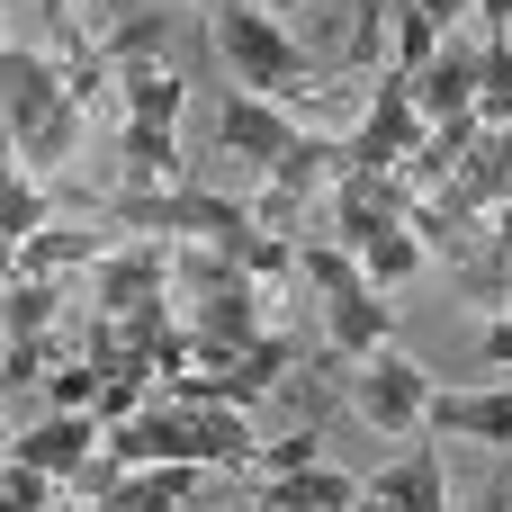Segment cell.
<instances>
[{
    "label": "cell",
    "mask_w": 512,
    "mask_h": 512,
    "mask_svg": "<svg viewBox=\"0 0 512 512\" xmlns=\"http://www.w3.org/2000/svg\"><path fill=\"white\" fill-rule=\"evenodd\" d=\"M189 333L198 342H216V351H252L270 324H261V288L234 270L225 288H207V297H189Z\"/></svg>",
    "instance_id": "13"
},
{
    "label": "cell",
    "mask_w": 512,
    "mask_h": 512,
    "mask_svg": "<svg viewBox=\"0 0 512 512\" xmlns=\"http://www.w3.org/2000/svg\"><path fill=\"white\" fill-rule=\"evenodd\" d=\"M477 81H486V45H450V36H441V54L414 72V108H423V126L477 117Z\"/></svg>",
    "instance_id": "9"
},
{
    "label": "cell",
    "mask_w": 512,
    "mask_h": 512,
    "mask_svg": "<svg viewBox=\"0 0 512 512\" xmlns=\"http://www.w3.org/2000/svg\"><path fill=\"white\" fill-rule=\"evenodd\" d=\"M387 333H396V306H387L378 288L324 306V360H333V369H360L369 351H387Z\"/></svg>",
    "instance_id": "14"
},
{
    "label": "cell",
    "mask_w": 512,
    "mask_h": 512,
    "mask_svg": "<svg viewBox=\"0 0 512 512\" xmlns=\"http://www.w3.org/2000/svg\"><path fill=\"white\" fill-rule=\"evenodd\" d=\"M117 99H126V117H144V126H180L189 81H180L171 63H126V72H117Z\"/></svg>",
    "instance_id": "19"
},
{
    "label": "cell",
    "mask_w": 512,
    "mask_h": 512,
    "mask_svg": "<svg viewBox=\"0 0 512 512\" xmlns=\"http://www.w3.org/2000/svg\"><path fill=\"white\" fill-rule=\"evenodd\" d=\"M297 468H324V441H315V432H279V441H261V468H252V477H297Z\"/></svg>",
    "instance_id": "28"
},
{
    "label": "cell",
    "mask_w": 512,
    "mask_h": 512,
    "mask_svg": "<svg viewBox=\"0 0 512 512\" xmlns=\"http://www.w3.org/2000/svg\"><path fill=\"white\" fill-rule=\"evenodd\" d=\"M261 9H270V18H297V9H306V0H261Z\"/></svg>",
    "instance_id": "34"
},
{
    "label": "cell",
    "mask_w": 512,
    "mask_h": 512,
    "mask_svg": "<svg viewBox=\"0 0 512 512\" xmlns=\"http://www.w3.org/2000/svg\"><path fill=\"white\" fill-rule=\"evenodd\" d=\"M477 126L504 135L512 126V36H486V81H477Z\"/></svg>",
    "instance_id": "24"
},
{
    "label": "cell",
    "mask_w": 512,
    "mask_h": 512,
    "mask_svg": "<svg viewBox=\"0 0 512 512\" xmlns=\"http://www.w3.org/2000/svg\"><path fill=\"white\" fill-rule=\"evenodd\" d=\"M486 369H512V315H486Z\"/></svg>",
    "instance_id": "30"
},
{
    "label": "cell",
    "mask_w": 512,
    "mask_h": 512,
    "mask_svg": "<svg viewBox=\"0 0 512 512\" xmlns=\"http://www.w3.org/2000/svg\"><path fill=\"white\" fill-rule=\"evenodd\" d=\"M207 9H216V0H207Z\"/></svg>",
    "instance_id": "37"
},
{
    "label": "cell",
    "mask_w": 512,
    "mask_h": 512,
    "mask_svg": "<svg viewBox=\"0 0 512 512\" xmlns=\"http://www.w3.org/2000/svg\"><path fill=\"white\" fill-rule=\"evenodd\" d=\"M423 261H432V252H423V243H414L405 225H387V234H369V243H360V279H369L378 297H396V288H405V279H414Z\"/></svg>",
    "instance_id": "22"
},
{
    "label": "cell",
    "mask_w": 512,
    "mask_h": 512,
    "mask_svg": "<svg viewBox=\"0 0 512 512\" xmlns=\"http://www.w3.org/2000/svg\"><path fill=\"white\" fill-rule=\"evenodd\" d=\"M0 45H9V9H0Z\"/></svg>",
    "instance_id": "36"
},
{
    "label": "cell",
    "mask_w": 512,
    "mask_h": 512,
    "mask_svg": "<svg viewBox=\"0 0 512 512\" xmlns=\"http://www.w3.org/2000/svg\"><path fill=\"white\" fill-rule=\"evenodd\" d=\"M351 405H360V423H369L378 441H423V432H432V378H423V360H405L396 342L360 360Z\"/></svg>",
    "instance_id": "3"
},
{
    "label": "cell",
    "mask_w": 512,
    "mask_h": 512,
    "mask_svg": "<svg viewBox=\"0 0 512 512\" xmlns=\"http://www.w3.org/2000/svg\"><path fill=\"white\" fill-rule=\"evenodd\" d=\"M9 441H18V432H9V414H0V468H9Z\"/></svg>",
    "instance_id": "35"
},
{
    "label": "cell",
    "mask_w": 512,
    "mask_h": 512,
    "mask_svg": "<svg viewBox=\"0 0 512 512\" xmlns=\"http://www.w3.org/2000/svg\"><path fill=\"white\" fill-rule=\"evenodd\" d=\"M207 36H216L234 90H261V99H279V108H288V99H315V90H342V63L306 54L270 9H216Z\"/></svg>",
    "instance_id": "2"
},
{
    "label": "cell",
    "mask_w": 512,
    "mask_h": 512,
    "mask_svg": "<svg viewBox=\"0 0 512 512\" xmlns=\"http://www.w3.org/2000/svg\"><path fill=\"white\" fill-rule=\"evenodd\" d=\"M198 477H207V468H126V486H117L99 512H180L189 495H198Z\"/></svg>",
    "instance_id": "21"
},
{
    "label": "cell",
    "mask_w": 512,
    "mask_h": 512,
    "mask_svg": "<svg viewBox=\"0 0 512 512\" xmlns=\"http://www.w3.org/2000/svg\"><path fill=\"white\" fill-rule=\"evenodd\" d=\"M432 432L512 450V387H432Z\"/></svg>",
    "instance_id": "11"
},
{
    "label": "cell",
    "mask_w": 512,
    "mask_h": 512,
    "mask_svg": "<svg viewBox=\"0 0 512 512\" xmlns=\"http://www.w3.org/2000/svg\"><path fill=\"white\" fill-rule=\"evenodd\" d=\"M423 135H432V126H423V108H414V81H405V72H378L360 126L342 135V153H351V171H405Z\"/></svg>",
    "instance_id": "4"
},
{
    "label": "cell",
    "mask_w": 512,
    "mask_h": 512,
    "mask_svg": "<svg viewBox=\"0 0 512 512\" xmlns=\"http://www.w3.org/2000/svg\"><path fill=\"white\" fill-rule=\"evenodd\" d=\"M162 36H171V9H117L90 45L108 72H126V63H162Z\"/></svg>",
    "instance_id": "18"
},
{
    "label": "cell",
    "mask_w": 512,
    "mask_h": 512,
    "mask_svg": "<svg viewBox=\"0 0 512 512\" xmlns=\"http://www.w3.org/2000/svg\"><path fill=\"white\" fill-rule=\"evenodd\" d=\"M81 297H90V315H135V306L171 297V243L162 234H117V252L81 279Z\"/></svg>",
    "instance_id": "6"
},
{
    "label": "cell",
    "mask_w": 512,
    "mask_h": 512,
    "mask_svg": "<svg viewBox=\"0 0 512 512\" xmlns=\"http://www.w3.org/2000/svg\"><path fill=\"white\" fill-rule=\"evenodd\" d=\"M99 441H108V423H99V414H45L36 432H18V441H9V459H27L36 477L72 486V477L99 459Z\"/></svg>",
    "instance_id": "8"
},
{
    "label": "cell",
    "mask_w": 512,
    "mask_h": 512,
    "mask_svg": "<svg viewBox=\"0 0 512 512\" xmlns=\"http://www.w3.org/2000/svg\"><path fill=\"white\" fill-rule=\"evenodd\" d=\"M369 477L342 468H297V477H261V512H360Z\"/></svg>",
    "instance_id": "15"
},
{
    "label": "cell",
    "mask_w": 512,
    "mask_h": 512,
    "mask_svg": "<svg viewBox=\"0 0 512 512\" xmlns=\"http://www.w3.org/2000/svg\"><path fill=\"white\" fill-rule=\"evenodd\" d=\"M297 135H306V126H297L279 99H261V90H234V81L216 90V144H225V153H243V162H261V171H270V162H279Z\"/></svg>",
    "instance_id": "7"
},
{
    "label": "cell",
    "mask_w": 512,
    "mask_h": 512,
    "mask_svg": "<svg viewBox=\"0 0 512 512\" xmlns=\"http://www.w3.org/2000/svg\"><path fill=\"white\" fill-rule=\"evenodd\" d=\"M99 387H108V369L72 351V360H63V369L45 378V405H54V414H90V405H99Z\"/></svg>",
    "instance_id": "25"
},
{
    "label": "cell",
    "mask_w": 512,
    "mask_h": 512,
    "mask_svg": "<svg viewBox=\"0 0 512 512\" xmlns=\"http://www.w3.org/2000/svg\"><path fill=\"white\" fill-rule=\"evenodd\" d=\"M459 9H477V0H432V18H441V27H450V18H459Z\"/></svg>",
    "instance_id": "33"
},
{
    "label": "cell",
    "mask_w": 512,
    "mask_h": 512,
    "mask_svg": "<svg viewBox=\"0 0 512 512\" xmlns=\"http://www.w3.org/2000/svg\"><path fill=\"white\" fill-rule=\"evenodd\" d=\"M432 54H441V18H432V0H396V9H387V72L414 81Z\"/></svg>",
    "instance_id": "20"
},
{
    "label": "cell",
    "mask_w": 512,
    "mask_h": 512,
    "mask_svg": "<svg viewBox=\"0 0 512 512\" xmlns=\"http://www.w3.org/2000/svg\"><path fill=\"white\" fill-rule=\"evenodd\" d=\"M486 512H512V477H495V486H486Z\"/></svg>",
    "instance_id": "32"
},
{
    "label": "cell",
    "mask_w": 512,
    "mask_h": 512,
    "mask_svg": "<svg viewBox=\"0 0 512 512\" xmlns=\"http://www.w3.org/2000/svg\"><path fill=\"white\" fill-rule=\"evenodd\" d=\"M459 207H477V216H495V207H512V126L504 135H486L477 153H468V171L459 180H441Z\"/></svg>",
    "instance_id": "17"
},
{
    "label": "cell",
    "mask_w": 512,
    "mask_h": 512,
    "mask_svg": "<svg viewBox=\"0 0 512 512\" xmlns=\"http://www.w3.org/2000/svg\"><path fill=\"white\" fill-rule=\"evenodd\" d=\"M405 216H414V180H405V171H342V180L324 189V243H342L351 261H360L369 234H387V225H405Z\"/></svg>",
    "instance_id": "5"
},
{
    "label": "cell",
    "mask_w": 512,
    "mask_h": 512,
    "mask_svg": "<svg viewBox=\"0 0 512 512\" xmlns=\"http://www.w3.org/2000/svg\"><path fill=\"white\" fill-rule=\"evenodd\" d=\"M72 297H81V279H9V288H0V342H27V333H54Z\"/></svg>",
    "instance_id": "16"
},
{
    "label": "cell",
    "mask_w": 512,
    "mask_h": 512,
    "mask_svg": "<svg viewBox=\"0 0 512 512\" xmlns=\"http://www.w3.org/2000/svg\"><path fill=\"white\" fill-rule=\"evenodd\" d=\"M297 288H315V297L333 306V297H360L369 279H360V261H351L342 243H324V234H306V243H297Z\"/></svg>",
    "instance_id": "23"
},
{
    "label": "cell",
    "mask_w": 512,
    "mask_h": 512,
    "mask_svg": "<svg viewBox=\"0 0 512 512\" xmlns=\"http://www.w3.org/2000/svg\"><path fill=\"white\" fill-rule=\"evenodd\" d=\"M0 108H9V144H18V171H27V180H54V171L81 153L90 108L63 90L54 54H36V45H0Z\"/></svg>",
    "instance_id": "1"
},
{
    "label": "cell",
    "mask_w": 512,
    "mask_h": 512,
    "mask_svg": "<svg viewBox=\"0 0 512 512\" xmlns=\"http://www.w3.org/2000/svg\"><path fill=\"white\" fill-rule=\"evenodd\" d=\"M360 512H450V477H441V450L432 441H405V459L387 477H369Z\"/></svg>",
    "instance_id": "10"
},
{
    "label": "cell",
    "mask_w": 512,
    "mask_h": 512,
    "mask_svg": "<svg viewBox=\"0 0 512 512\" xmlns=\"http://www.w3.org/2000/svg\"><path fill=\"white\" fill-rule=\"evenodd\" d=\"M54 495H63V486H54V477H36L27 459H9V468H0V512H54Z\"/></svg>",
    "instance_id": "27"
},
{
    "label": "cell",
    "mask_w": 512,
    "mask_h": 512,
    "mask_svg": "<svg viewBox=\"0 0 512 512\" xmlns=\"http://www.w3.org/2000/svg\"><path fill=\"white\" fill-rule=\"evenodd\" d=\"M486 261H495V270H512V207H495V216H486Z\"/></svg>",
    "instance_id": "29"
},
{
    "label": "cell",
    "mask_w": 512,
    "mask_h": 512,
    "mask_svg": "<svg viewBox=\"0 0 512 512\" xmlns=\"http://www.w3.org/2000/svg\"><path fill=\"white\" fill-rule=\"evenodd\" d=\"M117 189H189L180 126H144V117H126V135H117Z\"/></svg>",
    "instance_id": "12"
},
{
    "label": "cell",
    "mask_w": 512,
    "mask_h": 512,
    "mask_svg": "<svg viewBox=\"0 0 512 512\" xmlns=\"http://www.w3.org/2000/svg\"><path fill=\"white\" fill-rule=\"evenodd\" d=\"M54 369H63V342H54V333H27V342L0 351V378H9V387H36V378H54Z\"/></svg>",
    "instance_id": "26"
},
{
    "label": "cell",
    "mask_w": 512,
    "mask_h": 512,
    "mask_svg": "<svg viewBox=\"0 0 512 512\" xmlns=\"http://www.w3.org/2000/svg\"><path fill=\"white\" fill-rule=\"evenodd\" d=\"M36 9H45L54 27H81V9H90V0H36Z\"/></svg>",
    "instance_id": "31"
}]
</instances>
